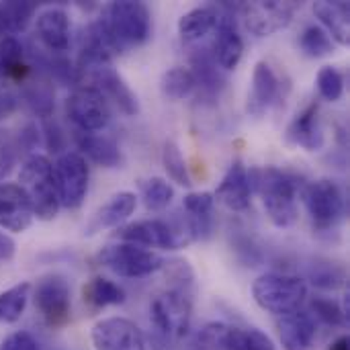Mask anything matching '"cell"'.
I'll return each instance as SVG.
<instances>
[{
    "label": "cell",
    "instance_id": "obj_23",
    "mask_svg": "<svg viewBox=\"0 0 350 350\" xmlns=\"http://www.w3.org/2000/svg\"><path fill=\"white\" fill-rule=\"evenodd\" d=\"M244 55V41L232 21L221 18L217 25V37L213 43V57L224 70H236Z\"/></svg>",
    "mask_w": 350,
    "mask_h": 350
},
{
    "label": "cell",
    "instance_id": "obj_5",
    "mask_svg": "<svg viewBox=\"0 0 350 350\" xmlns=\"http://www.w3.org/2000/svg\"><path fill=\"white\" fill-rule=\"evenodd\" d=\"M193 295L168 289L150 301V322L164 342H176L191 330Z\"/></svg>",
    "mask_w": 350,
    "mask_h": 350
},
{
    "label": "cell",
    "instance_id": "obj_40",
    "mask_svg": "<svg viewBox=\"0 0 350 350\" xmlns=\"http://www.w3.org/2000/svg\"><path fill=\"white\" fill-rule=\"evenodd\" d=\"M0 350H41L39 349V342L29 334V332H12L8 334L2 345Z\"/></svg>",
    "mask_w": 350,
    "mask_h": 350
},
{
    "label": "cell",
    "instance_id": "obj_28",
    "mask_svg": "<svg viewBox=\"0 0 350 350\" xmlns=\"http://www.w3.org/2000/svg\"><path fill=\"white\" fill-rule=\"evenodd\" d=\"M82 299L90 308L103 310V308H111V306L125 304V291L117 283H113L109 279L94 277V279H90L82 287Z\"/></svg>",
    "mask_w": 350,
    "mask_h": 350
},
{
    "label": "cell",
    "instance_id": "obj_12",
    "mask_svg": "<svg viewBox=\"0 0 350 350\" xmlns=\"http://www.w3.org/2000/svg\"><path fill=\"white\" fill-rule=\"evenodd\" d=\"M94 350H146L144 332L125 318H105L92 326Z\"/></svg>",
    "mask_w": 350,
    "mask_h": 350
},
{
    "label": "cell",
    "instance_id": "obj_4",
    "mask_svg": "<svg viewBox=\"0 0 350 350\" xmlns=\"http://www.w3.org/2000/svg\"><path fill=\"white\" fill-rule=\"evenodd\" d=\"M252 297L258 308L281 318L301 310L308 297V283L293 275L267 273L252 283Z\"/></svg>",
    "mask_w": 350,
    "mask_h": 350
},
{
    "label": "cell",
    "instance_id": "obj_14",
    "mask_svg": "<svg viewBox=\"0 0 350 350\" xmlns=\"http://www.w3.org/2000/svg\"><path fill=\"white\" fill-rule=\"evenodd\" d=\"M33 207L27 191L14 183L0 185V230L21 234L33 221Z\"/></svg>",
    "mask_w": 350,
    "mask_h": 350
},
{
    "label": "cell",
    "instance_id": "obj_2",
    "mask_svg": "<svg viewBox=\"0 0 350 350\" xmlns=\"http://www.w3.org/2000/svg\"><path fill=\"white\" fill-rule=\"evenodd\" d=\"M18 185L27 191L33 215L41 221H51L59 211V197L53 183V164L39 154L29 156L18 172Z\"/></svg>",
    "mask_w": 350,
    "mask_h": 350
},
{
    "label": "cell",
    "instance_id": "obj_37",
    "mask_svg": "<svg viewBox=\"0 0 350 350\" xmlns=\"http://www.w3.org/2000/svg\"><path fill=\"white\" fill-rule=\"evenodd\" d=\"M310 279L320 289H338L345 283V271L334 262H316L310 269Z\"/></svg>",
    "mask_w": 350,
    "mask_h": 350
},
{
    "label": "cell",
    "instance_id": "obj_17",
    "mask_svg": "<svg viewBox=\"0 0 350 350\" xmlns=\"http://www.w3.org/2000/svg\"><path fill=\"white\" fill-rule=\"evenodd\" d=\"M277 330L283 350H312L318 334V324L310 312L297 310L293 314L281 316Z\"/></svg>",
    "mask_w": 350,
    "mask_h": 350
},
{
    "label": "cell",
    "instance_id": "obj_8",
    "mask_svg": "<svg viewBox=\"0 0 350 350\" xmlns=\"http://www.w3.org/2000/svg\"><path fill=\"white\" fill-rule=\"evenodd\" d=\"M90 170L82 154L66 152L53 166V183L59 197V205L66 209H78L88 193Z\"/></svg>",
    "mask_w": 350,
    "mask_h": 350
},
{
    "label": "cell",
    "instance_id": "obj_7",
    "mask_svg": "<svg viewBox=\"0 0 350 350\" xmlns=\"http://www.w3.org/2000/svg\"><path fill=\"white\" fill-rule=\"evenodd\" d=\"M33 299H35L37 312L41 314L43 322L49 328L59 330L68 326L70 316H72V291L64 275L51 273L43 277L35 287Z\"/></svg>",
    "mask_w": 350,
    "mask_h": 350
},
{
    "label": "cell",
    "instance_id": "obj_27",
    "mask_svg": "<svg viewBox=\"0 0 350 350\" xmlns=\"http://www.w3.org/2000/svg\"><path fill=\"white\" fill-rule=\"evenodd\" d=\"M213 193H189L183 201V209L187 211V219L193 228L195 240H205L211 234V217H213Z\"/></svg>",
    "mask_w": 350,
    "mask_h": 350
},
{
    "label": "cell",
    "instance_id": "obj_16",
    "mask_svg": "<svg viewBox=\"0 0 350 350\" xmlns=\"http://www.w3.org/2000/svg\"><path fill=\"white\" fill-rule=\"evenodd\" d=\"M213 199H217L221 205H226L232 211H246L252 201V189L248 180V170L242 164V160H234L224 174L217 191L213 193Z\"/></svg>",
    "mask_w": 350,
    "mask_h": 350
},
{
    "label": "cell",
    "instance_id": "obj_34",
    "mask_svg": "<svg viewBox=\"0 0 350 350\" xmlns=\"http://www.w3.org/2000/svg\"><path fill=\"white\" fill-rule=\"evenodd\" d=\"M299 47H301V51L306 55L316 57V59L334 53V41L318 25H310V27L304 29V33L299 35Z\"/></svg>",
    "mask_w": 350,
    "mask_h": 350
},
{
    "label": "cell",
    "instance_id": "obj_24",
    "mask_svg": "<svg viewBox=\"0 0 350 350\" xmlns=\"http://www.w3.org/2000/svg\"><path fill=\"white\" fill-rule=\"evenodd\" d=\"M29 76L23 45L16 37L6 35L0 39V84H21Z\"/></svg>",
    "mask_w": 350,
    "mask_h": 350
},
{
    "label": "cell",
    "instance_id": "obj_10",
    "mask_svg": "<svg viewBox=\"0 0 350 350\" xmlns=\"http://www.w3.org/2000/svg\"><path fill=\"white\" fill-rule=\"evenodd\" d=\"M66 113L78 131L96 133L111 121V109L105 94L96 86L76 88L66 100Z\"/></svg>",
    "mask_w": 350,
    "mask_h": 350
},
{
    "label": "cell",
    "instance_id": "obj_3",
    "mask_svg": "<svg viewBox=\"0 0 350 350\" xmlns=\"http://www.w3.org/2000/svg\"><path fill=\"white\" fill-rule=\"evenodd\" d=\"M103 23L115 49L137 47L146 43L152 33V16L144 2H111L107 8V18Z\"/></svg>",
    "mask_w": 350,
    "mask_h": 350
},
{
    "label": "cell",
    "instance_id": "obj_36",
    "mask_svg": "<svg viewBox=\"0 0 350 350\" xmlns=\"http://www.w3.org/2000/svg\"><path fill=\"white\" fill-rule=\"evenodd\" d=\"M316 84H318V92L324 100L328 103H336L342 98L345 92V76L334 68V66H324L318 76H316Z\"/></svg>",
    "mask_w": 350,
    "mask_h": 350
},
{
    "label": "cell",
    "instance_id": "obj_1",
    "mask_svg": "<svg viewBox=\"0 0 350 350\" xmlns=\"http://www.w3.org/2000/svg\"><path fill=\"white\" fill-rule=\"evenodd\" d=\"M248 180L250 189H256L260 193L265 211L273 226L291 228L297 221V185L287 172L275 166L254 168L248 172Z\"/></svg>",
    "mask_w": 350,
    "mask_h": 350
},
{
    "label": "cell",
    "instance_id": "obj_29",
    "mask_svg": "<svg viewBox=\"0 0 350 350\" xmlns=\"http://www.w3.org/2000/svg\"><path fill=\"white\" fill-rule=\"evenodd\" d=\"M224 350H277L271 336L256 328H232L228 326Z\"/></svg>",
    "mask_w": 350,
    "mask_h": 350
},
{
    "label": "cell",
    "instance_id": "obj_13",
    "mask_svg": "<svg viewBox=\"0 0 350 350\" xmlns=\"http://www.w3.org/2000/svg\"><path fill=\"white\" fill-rule=\"evenodd\" d=\"M117 238L127 244H135L142 248H162V250H178V238L172 224L162 219H144L117 230Z\"/></svg>",
    "mask_w": 350,
    "mask_h": 350
},
{
    "label": "cell",
    "instance_id": "obj_22",
    "mask_svg": "<svg viewBox=\"0 0 350 350\" xmlns=\"http://www.w3.org/2000/svg\"><path fill=\"white\" fill-rule=\"evenodd\" d=\"M74 142L80 148V152L86 158H90L94 164H98L103 168H121L123 156H121V150L115 144V139H111L107 135H98V133L76 131Z\"/></svg>",
    "mask_w": 350,
    "mask_h": 350
},
{
    "label": "cell",
    "instance_id": "obj_20",
    "mask_svg": "<svg viewBox=\"0 0 350 350\" xmlns=\"http://www.w3.org/2000/svg\"><path fill=\"white\" fill-rule=\"evenodd\" d=\"M94 82L98 84L96 88L105 94V98H111L127 117H133L139 113V100L135 92L121 78V74H117L109 64L94 68Z\"/></svg>",
    "mask_w": 350,
    "mask_h": 350
},
{
    "label": "cell",
    "instance_id": "obj_15",
    "mask_svg": "<svg viewBox=\"0 0 350 350\" xmlns=\"http://www.w3.org/2000/svg\"><path fill=\"white\" fill-rule=\"evenodd\" d=\"M279 88H281V82H279L275 70L271 68V64L265 59L256 62L254 72H252V86H250L248 100H246L248 115L260 119L277 100Z\"/></svg>",
    "mask_w": 350,
    "mask_h": 350
},
{
    "label": "cell",
    "instance_id": "obj_6",
    "mask_svg": "<svg viewBox=\"0 0 350 350\" xmlns=\"http://www.w3.org/2000/svg\"><path fill=\"white\" fill-rule=\"evenodd\" d=\"M98 262L105 265L107 269H111L115 275L125 277V279L148 277L164 267L162 256H158L156 252H152L148 248L127 244V242L105 246L98 252Z\"/></svg>",
    "mask_w": 350,
    "mask_h": 350
},
{
    "label": "cell",
    "instance_id": "obj_42",
    "mask_svg": "<svg viewBox=\"0 0 350 350\" xmlns=\"http://www.w3.org/2000/svg\"><path fill=\"white\" fill-rule=\"evenodd\" d=\"M328 350H349V338L347 336H340L338 340L332 342V347Z\"/></svg>",
    "mask_w": 350,
    "mask_h": 350
},
{
    "label": "cell",
    "instance_id": "obj_25",
    "mask_svg": "<svg viewBox=\"0 0 350 350\" xmlns=\"http://www.w3.org/2000/svg\"><path fill=\"white\" fill-rule=\"evenodd\" d=\"M314 14L324 25V31L338 45H349V2H316Z\"/></svg>",
    "mask_w": 350,
    "mask_h": 350
},
{
    "label": "cell",
    "instance_id": "obj_21",
    "mask_svg": "<svg viewBox=\"0 0 350 350\" xmlns=\"http://www.w3.org/2000/svg\"><path fill=\"white\" fill-rule=\"evenodd\" d=\"M287 139L306 152H320L324 148V129L320 125V115H318V105L306 107L297 117L291 121L287 127Z\"/></svg>",
    "mask_w": 350,
    "mask_h": 350
},
{
    "label": "cell",
    "instance_id": "obj_11",
    "mask_svg": "<svg viewBox=\"0 0 350 350\" xmlns=\"http://www.w3.org/2000/svg\"><path fill=\"white\" fill-rule=\"evenodd\" d=\"M297 4L281 0H258L244 6V23L256 37H271L287 29L293 21Z\"/></svg>",
    "mask_w": 350,
    "mask_h": 350
},
{
    "label": "cell",
    "instance_id": "obj_39",
    "mask_svg": "<svg viewBox=\"0 0 350 350\" xmlns=\"http://www.w3.org/2000/svg\"><path fill=\"white\" fill-rule=\"evenodd\" d=\"M226 330H228V324H221V322L207 324L197 334V340H195V347L197 349L195 350H224Z\"/></svg>",
    "mask_w": 350,
    "mask_h": 350
},
{
    "label": "cell",
    "instance_id": "obj_32",
    "mask_svg": "<svg viewBox=\"0 0 350 350\" xmlns=\"http://www.w3.org/2000/svg\"><path fill=\"white\" fill-rule=\"evenodd\" d=\"M139 191H142V199H144V205L148 211H164V209H168V205L174 199L172 185L158 176L142 180Z\"/></svg>",
    "mask_w": 350,
    "mask_h": 350
},
{
    "label": "cell",
    "instance_id": "obj_41",
    "mask_svg": "<svg viewBox=\"0 0 350 350\" xmlns=\"http://www.w3.org/2000/svg\"><path fill=\"white\" fill-rule=\"evenodd\" d=\"M14 250H16V246H14L12 238L8 234L0 232V260H10L14 256Z\"/></svg>",
    "mask_w": 350,
    "mask_h": 350
},
{
    "label": "cell",
    "instance_id": "obj_18",
    "mask_svg": "<svg viewBox=\"0 0 350 350\" xmlns=\"http://www.w3.org/2000/svg\"><path fill=\"white\" fill-rule=\"evenodd\" d=\"M137 207V195L131 191H121L117 195H113L88 221L86 226V236H94L103 230H111V228H119L121 224H125L129 219V215H133Z\"/></svg>",
    "mask_w": 350,
    "mask_h": 350
},
{
    "label": "cell",
    "instance_id": "obj_30",
    "mask_svg": "<svg viewBox=\"0 0 350 350\" xmlns=\"http://www.w3.org/2000/svg\"><path fill=\"white\" fill-rule=\"evenodd\" d=\"M31 297V283L23 281L0 293V324H14L25 314Z\"/></svg>",
    "mask_w": 350,
    "mask_h": 350
},
{
    "label": "cell",
    "instance_id": "obj_26",
    "mask_svg": "<svg viewBox=\"0 0 350 350\" xmlns=\"http://www.w3.org/2000/svg\"><path fill=\"white\" fill-rule=\"evenodd\" d=\"M219 21H221V14L213 6L193 8L178 18V35L183 37V41H189V43L199 41L211 31H215Z\"/></svg>",
    "mask_w": 350,
    "mask_h": 350
},
{
    "label": "cell",
    "instance_id": "obj_19",
    "mask_svg": "<svg viewBox=\"0 0 350 350\" xmlns=\"http://www.w3.org/2000/svg\"><path fill=\"white\" fill-rule=\"evenodd\" d=\"M37 37L39 41L53 53H64L70 47L72 41V25L64 10L49 8L43 10L35 21Z\"/></svg>",
    "mask_w": 350,
    "mask_h": 350
},
{
    "label": "cell",
    "instance_id": "obj_31",
    "mask_svg": "<svg viewBox=\"0 0 350 350\" xmlns=\"http://www.w3.org/2000/svg\"><path fill=\"white\" fill-rule=\"evenodd\" d=\"M195 86H197V82H195L193 72L189 68H183V66L166 70L162 74V78H160V90L168 100L187 98L193 92Z\"/></svg>",
    "mask_w": 350,
    "mask_h": 350
},
{
    "label": "cell",
    "instance_id": "obj_35",
    "mask_svg": "<svg viewBox=\"0 0 350 350\" xmlns=\"http://www.w3.org/2000/svg\"><path fill=\"white\" fill-rule=\"evenodd\" d=\"M35 12V4L31 2H10L0 8V33H16L23 31L29 18Z\"/></svg>",
    "mask_w": 350,
    "mask_h": 350
},
{
    "label": "cell",
    "instance_id": "obj_9",
    "mask_svg": "<svg viewBox=\"0 0 350 350\" xmlns=\"http://www.w3.org/2000/svg\"><path fill=\"white\" fill-rule=\"evenodd\" d=\"M306 209L318 230L334 228L345 215V197L340 187L330 178H320L304 189Z\"/></svg>",
    "mask_w": 350,
    "mask_h": 350
},
{
    "label": "cell",
    "instance_id": "obj_38",
    "mask_svg": "<svg viewBox=\"0 0 350 350\" xmlns=\"http://www.w3.org/2000/svg\"><path fill=\"white\" fill-rule=\"evenodd\" d=\"M312 316L328 326H342L347 320V312L338 306V301L326 297H316L312 301Z\"/></svg>",
    "mask_w": 350,
    "mask_h": 350
},
{
    "label": "cell",
    "instance_id": "obj_33",
    "mask_svg": "<svg viewBox=\"0 0 350 350\" xmlns=\"http://www.w3.org/2000/svg\"><path fill=\"white\" fill-rule=\"evenodd\" d=\"M162 166L168 174V178L180 187H191V174H189V168H187V160L178 148L176 142H166L164 148H162Z\"/></svg>",
    "mask_w": 350,
    "mask_h": 350
}]
</instances>
